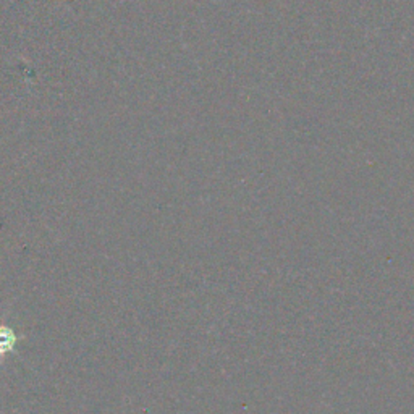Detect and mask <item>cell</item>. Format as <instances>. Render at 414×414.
Instances as JSON below:
<instances>
[{
  "label": "cell",
  "mask_w": 414,
  "mask_h": 414,
  "mask_svg": "<svg viewBox=\"0 0 414 414\" xmlns=\"http://www.w3.org/2000/svg\"><path fill=\"white\" fill-rule=\"evenodd\" d=\"M15 343H17V337H15L13 330H10L8 327H0V356L12 351Z\"/></svg>",
  "instance_id": "1"
}]
</instances>
